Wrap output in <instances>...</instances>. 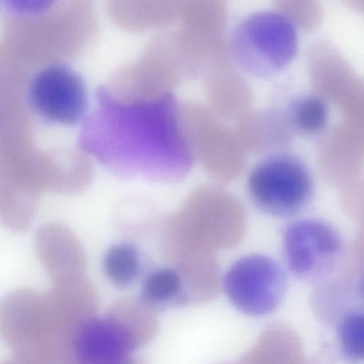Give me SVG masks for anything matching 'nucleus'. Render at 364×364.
Listing matches in <instances>:
<instances>
[{"instance_id":"f257e3e1","label":"nucleus","mask_w":364,"mask_h":364,"mask_svg":"<svg viewBox=\"0 0 364 364\" xmlns=\"http://www.w3.org/2000/svg\"><path fill=\"white\" fill-rule=\"evenodd\" d=\"M178 114L172 92L127 100L101 86L96 107L83 120L78 144L120 178L174 183L189 172L194 159Z\"/></svg>"},{"instance_id":"f03ea898","label":"nucleus","mask_w":364,"mask_h":364,"mask_svg":"<svg viewBox=\"0 0 364 364\" xmlns=\"http://www.w3.org/2000/svg\"><path fill=\"white\" fill-rule=\"evenodd\" d=\"M87 304L75 285L53 286L50 292L13 291L0 300V336L21 364H73L72 342L77 326L68 316Z\"/></svg>"},{"instance_id":"7ed1b4c3","label":"nucleus","mask_w":364,"mask_h":364,"mask_svg":"<svg viewBox=\"0 0 364 364\" xmlns=\"http://www.w3.org/2000/svg\"><path fill=\"white\" fill-rule=\"evenodd\" d=\"M228 45L230 55L241 70L255 78L267 79L282 73L296 58L299 31L283 11L259 9L235 25Z\"/></svg>"},{"instance_id":"20e7f679","label":"nucleus","mask_w":364,"mask_h":364,"mask_svg":"<svg viewBox=\"0 0 364 364\" xmlns=\"http://www.w3.org/2000/svg\"><path fill=\"white\" fill-rule=\"evenodd\" d=\"M314 181L306 163L289 151H276L260 159L247 178L252 203L264 214L287 218L304 211L314 193Z\"/></svg>"},{"instance_id":"39448f33","label":"nucleus","mask_w":364,"mask_h":364,"mask_svg":"<svg viewBox=\"0 0 364 364\" xmlns=\"http://www.w3.org/2000/svg\"><path fill=\"white\" fill-rule=\"evenodd\" d=\"M282 252L293 277L303 282L322 284L331 281L338 271L345 242L330 223L319 218H300L286 227Z\"/></svg>"},{"instance_id":"423d86ee","label":"nucleus","mask_w":364,"mask_h":364,"mask_svg":"<svg viewBox=\"0 0 364 364\" xmlns=\"http://www.w3.org/2000/svg\"><path fill=\"white\" fill-rule=\"evenodd\" d=\"M230 303L240 312L263 316L282 304L288 288L284 269L274 258L260 253L248 254L235 260L222 280Z\"/></svg>"},{"instance_id":"0eeeda50","label":"nucleus","mask_w":364,"mask_h":364,"mask_svg":"<svg viewBox=\"0 0 364 364\" xmlns=\"http://www.w3.org/2000/svg\"><path fill=\"white\" fill-rule=\"evenodd\" d=\"M26 97L32 113L47 124L74 126L86 117V84L64 63H53L40 69L29 83Z\"/></svg>"},{"instance_id":"6e6552de","label":"nucleus","mask_w":364,"mask_h":364,"mask_svg":"<svg viewBox=\"0 0 364 364\" xmlns=\"http://www.w3.org/2000/svg\"><path fill=\"white\" fill-rule=\"evenodd\" d=\"M139 343L130 324L113 313L82 321L72 343L73 364H131Z\"/></svg>"},{"instance_id":"1a4fd4ad","label":"nucleus","mask_w":364,"mask_h":364,"mask_svg":"<svg viewBox=\"0 0 364 364\" xmlns=\"http://www.w3.org/2000/svg\"><path fill=\"white\" fill-rule=\"evenodd\" d=\"M37 257L52 284L85 276V255L73 232L58 223H46L35 235Z\"/></svg>"},{"instance_id":"9d476101","label":"nucleus","mask_w":364,"mask_h":364,"mask_svg":"<svg viewBox=\"0 0 364 364\" xmlns=\"http://www.w3.org/2000/svg\"><path fill=\"white\" fill-rule=\"evenodd\" d=\"M299 334L291 326L274 322L259 333L235 364H305Z\"/></svg>"},{"instance_id":"9b49d317","label":"nucleus","mask_w":364,"mask_h":364,"mask_svg":"<svg viewBox=\"0 0 364 364\" xmlns=\"http://www.w3.org/2000/svg\"><path fill=\"white\" fill-rule=\"evenodd\" d=\"M330 112L327 102L314 93H304L292 99L285 110L289 129L296 135L312 138L328 127Z\"/></svg>"},{"instance_id":"f8f14e48","label":"nucleus","mask_w":364,"mask_h":364,"mask_svg":"<svg viewBox=\"0 0 364 364\" xmlns=\"http://www.w3.org/2000/svg\"><path fill=\"white\" fill-rule=\"evenodd\" d=\"M139 300L151 311L186 306L180 276L173 265L148 274L140 289Z\"/></svg>"},{"instance_id":"ddd939ff","label":"nucleus","mask_w":364,"mask_h":364,"mask_svg":"<svg viewBox=\"0 0 364 364\" xmlns=\"http://www.w3.org/2000/svg\"><path fill=\"white\" fill-rule=\"evenodd\" d=\"M103 269L117 287L123 289L131 286L140 274L141 262L137 248L127 242L113 245L104 257Z\"/></svg>"},{"instance_id":"4468645a","label":"nucleus","mask_w":364,"mask_h":364,"mask_svg":"<svg viewBox=\"0 0 364 364\" xmlns=\"http://www.w3.org/2000/svg\"><path fill=\"white\" fill-rule=\"evenodd\" d=\"M363 307L350 311L333 325L339 354L350 363H360L364 357Z\"/></svg>"},{"instance_id":"2eb2a0df","label":"nucleus","mask_w":364,"mask_h":364,"mask_svg":"<svg viewBox=\"0 0 364 364\" xmlns=\"http://www.w3.org/2000/svg\"><path fill=\"white\" fill-rule=\"evenodd\" d=\"M6 7L16 14L21 15H34L47 11L51 2L49 1H8Z\"/></svg>"},{"instance_id":"dca6fc26","label":"nucleus","mask_w":364,"mask_h":364,"mask_svg":"<svg viewBox=\"0 0 364 364\" xmlns=\"http://www.w3.org/2000/svg\"><path fill=\"white\" fill-rule=\"evenodd\" d=\"M222 364H235V363H222Z\"/></svg>"},{"instance_id":"f3484780","label":"nucleus","mask_w":364,"mask_h":364,"mask_svg":"<svg viewBox=\"0 0 364 364\" xmlns=\"http://www.w3.org/2000/svg\"><path fill=\"white\" fill-rule=\"evenodd\" d=\"M305 364H311V363H306Z\"/></svg>"}]
</instances>
